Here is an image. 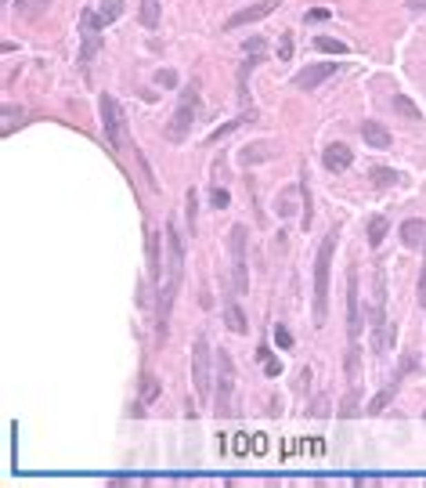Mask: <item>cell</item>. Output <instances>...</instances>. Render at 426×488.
<instances>
[{
	"label": "cell",
	"mask_w": 426,
	"mask_h": 488,
	"mask_svg": "<svg viewBox=\"0 0 426 488\" xmlns=\"http://www.w3.org/2000/svg\"><path fill=\"white\" fill-rule=\"evenodd\" d=\"M163 246H166V257H163V275H159V337H166L170 308L177 301V290L184 279V235L177 232L173 221H166Z\"/></svg>",
	"instance_id": "6da1fadb"
},
{
	"label": "cell",
	"mask_w": 426,
	"mask_h": 488,
	"mask_svg": "<svg viewBox=\"0 0 426 488\" xmlns=\"http://www.w3.org/2000/svg\"><path fill=\"white\" fill-rule=\"evenodd\" d=\"M336 254V232H329L322 246H318V257H314V326H325L329 322V264H333Z\"/></svg>",
	"instance_id": "7a4b0ae2"
},
{
	"label": "cell",
	"mask_w": 426,
	"mask_h": 488,
	"mask_svg": "<svg viewBox=\"0 0 426 488\" xmlns=\"http://www.w3.org/2000/svg\"><path fill=\"white\" fill-rule=\"evenodd\" d=\"M358 272L351 268L347 272V337H351V348H347V376H358V358H361V304H358Z\"/></svg>",
	"instance_id": "3957f363"
},
{
	"label": "cell",
	"mask_w": 426,
	"mask_h": 488,
	"mask_svg": "<svg viewBox=\"0 0 426 488\" xmlns=\"http://www.w3.org/2000/svg\"><path fill=\"white\" fill-rule=\"evenodd\" d=\"M217 413L220 416L239 413V402H235V366H231L228 351L217 355Z\"/></svg>",
	"instance_id": "277c9868"
},
{
	"label": "cell",
	"mask_w": 426,
	"mask_h": 488,
	"mask_svg": "<svg viewBox=\"0 0 426 488\" xmlns=\"http://www.w3.org/2000/svg\"><path fill=\"white\" fill-rule=\"evenodd\" d=\"M195 109H199L195 87H184V91H181L177 113H173V120L166 123V138H170V141H184V138H188V131H192V123H195Z\"/></svg>",
	"instance_id": "5b68a950"
},
{
	"label": "cell",
	"mask_w": 426,
	"mask_h": 488,
	"mask_svg": "<svg viewBox=\"0 0 426 488\" xmlns=\"http://www.w3.org/2000/svg\"><path fill=\"white\" fill-rule=\"evenodd\" d=\"M228 250H231V279H235V293L249 290V268H246V225H235L228 232Z\"/></svg>",
	"instance_id": "8992f818"
},
{
	"label": "cell",
	"mask_w": 426,
	"mask_h": 488,
	"mask_svg": "<svg viewBox=\"0 0 426 488\" xmlns=\"http://www.w3.org/2000/svg\"><path fill=\"white\" fill-rule=\"evenodd\" d=\"M98 109H101V127H105L108 145H113L116 152H123V149H127V127H123V113H119L116 98H113V94H101Z\"/></svg>",
	"instance_id": "52a82bcc"
},
{
	"label": "cell",
	"mask_w": 426,
	"mask_h": 488,
	"mask_svg": "<svg viewBox=\"0 0 426 488\" xmlns=\"http://www.w3.org/2000/svg\"><path fill=\"white\" fill-rule=\"evenodd\" d=\"M210 340L206 337H195V344H192V384H195V391H199V398L206 402V395H210Z\"/></svg>",
	"instance_id": "ba28073f"
},
{
	"label": "cell",
	"mask_w": 426,
	"mask_h": 488,
	"mask_svg": "<svg viewBox=\"0 0 426 488\" xmlns=\"http://www.w3.org/2000/svg\"><path fill=\"white\" fill-rule=\"evenodd\" d=\"M98 29H101L98 15H94V11H84V15H80V37H84V47H80V69H84V76L90 73V58L98 55V47H101Z\"/></svg>",
	"instance_id": "9c48e42d"
},
{
	"label": "cell",
	"mask_w": 426,
	"mask_h": 488,
	"mask_svg": "<svg viewBox=\"0 0 426 488\" xmlns=\"http://www.w3.org/2000/svg\"><path fill=\"white\" fill-rule=\"evenodd\" d=\"M336 69H340V62H318V66H307L304 73H296V87L300 91H314L318 84H325L329 76H336Z\"/></svg>",
	"instance_id": "30bf717a"
},
{
	"label": "cell",
	"mask_w": 426,
	"mask_h": 488,
	"mask_svg": "<svg viewBox=\"0 0 426 488\" xmlns=\"http://www.w3.org/2000/svg\"><path fill=\"white\" fill-rule=\"evenodd\" d=\"M278 4H282V0H260V4L246 8V11H239V15H231V19L224 22V29H239V26H249V22H260V19H267V15H271Z\"/></svg>",
	"instance_id": "8fae6325"
},
{
	"label": "cell",
	"mask_w": 426,
	"mask_h": 488,
	"mask_svg": "<svg viewBox=\"0 0 426 488\" xmlns=\"http://www.w3.org/2000/svg\"><path fill=\"white\" fill-rule=\"evenodd\" d=\"M322 163H325V170H333V174H336V170H347V167L354 163V152L347 149L343 141H336V145H329V149H325Z\"/></svg>",
	"instance_id": "7c38bea8"
},
{
	"label": "cell",
	"mask_w": 426,
	"mask_h": 488,
	"mask_svg": "<svg viewBox=\"0 0 426 488\" xmlns=\"http://www.w3.org/2000/svg\"><path fill=\"white\" fill-rule=\"evenodd\" d=\"M372 348L387 351V304H372Z\"/></svg>",
	"instance_id": "4fadbf2b"
},
{
	"label": "cell",
	"mask_w": 426,
	"mask_h": 488,
	"mask_svg": "<svg viewBox=\"0 0 426 488\" xmlns=\"http://www.w3.org/2000/svg\"><path fill=\"white\" fill-rule=\"evenodd\" d=\"M361 138H365L369 149H390V131L383 127V123H376V120L361 123Z\"/></svg>",
	"instance_id": "5bb4252c"
},
{
	"label": "cell",
	"mask_w": 426,
	"mask_h": 488,
	"mask_svg": "<svg viewBox=\"0 0 426 488\" xmlns=\"http://www.w3.org/2000/svg\"><path fill=\"white\" fill-rule=\"evenodd\" d=\"M401 243H405V246H412V250L426 246V221H419V217L405 221V225H401Z\"/></svg>",
	"instance_id": "9a60e30c"
},
{
	"label": "cell",
	"mask_w": 426,
	"mask_h": 488,
	"mask_svg": "<svg viewBox=\"0 0 426 488\" xmlns=\"http://www.w3.org/2000/svg\"><path fill=\"white\" fill-rule=\"evenodd\" d=\"M257 62H260V55H249L246 62H242V69H239V102H242V109L249 105V73H253L257 69Z\"/></svg>",
	"instance_id": "2e32d148"
},
{
	"label": "cell",
	"mask_w": 426,
	"mask_h": 488,
	"mask_svg": "<svg viewBox=\"0 0 426 488\" xmlns=\"http://www.w3.org/2000/svg\"><path fill=\"white\" fill-rule=\"evenodd\" d=\"M224 319H228V329H231V333H246V315L239 311V304H235L231 301V297H228V301H224Z\"/></svg>",
	"instance_id": "e0dca14e"
},
{
	"label": "cell",
	"mask_w": 426,
	"mask_h": 488,
	"mask_svg": "<svg viewBox=\"0 0 426 488\" xmlns=\"http://www.w3.org/2000/svg\"><path fill=\"white\" fill-rule=\"evenodd\" d=\"M390 105H394V113H398V116H405V120H412V123H416V120H423V113H419V105H416L412 98H405V94H394V102H390Z\"/></svg>",
	"instance_id": "ac0fdd59"
},
{
	"label": "cell",
	"mask_w": 426,
	"mask_h": 488,
	"mask_svg": "<svg viewBox=\"0 0 426 488\" xmlns=\"http://www.w3.org/2000/svg\"><path fill=\"white\" fill-rule=\"evenodd\" d=\"M51 0H14V11H19V19H40L47 11Z\"/></svg>",
	"instance_id": "d6986e66"
},
{
	"label": "cell",
	"mask_w": 426,
	"mask_h": 488,
	"mask_svg": "<svg viewBox=\"0 0 426 488\" xmlns=\"http://www.w3.org/2000/svg\"><path fill=\"white\" fill-rule=\"evenodd\" d=\"M398 384H401V380H398V376H394V384H387V387L380 391V395H376V398L369 402V409H365V413H369V416H380L383 409H387V402L394 398V391H398Z\"/></svg>",
	"instance_id": "ffe728a7"
},
{
	"label": "cell",
	"mask_w": 426,
	"mask_h": 488,
	"mask_svg": "<svg viewBox=\"0 0 426 488\" xmlns=\"http://www.w3.org/2000/svg\"><path fill=\"white\" fill-rule=\"evenodd\" d=\"M141 26L145 29L159 26V0H141Z\"/></svg>",
	"instance_id": "44dd1931"
},
{
	"label": "cell",
	"mask_w": 426,
	"mask_h": 488,
	"mask_svg": "<svg viewBox=\"0 0 426 488\" xmlns=\"http://www.w3.org/2000/svg\"><path fill=\"white\" fill-rule=\"evenodd\" d=\"M123 15V0H101V11H98V22L108 26V22H116Z\"/></svg>",
	"instance_id": "7402d4cb"
},
{
	"label": "cell",
	"mask_w": 426,
	"mask_h": 488,
	"mask_svg": "<svg viewBox=\"0 0 426 488\" xmlns=\"http://www.w3.org/2000/svg\"><path fill=\"white\" fill-rule=\"evenodd\" d=\"M401 181V174H398V170H390V167H376L372 170V185L376 188H390V185H398Z\"/></svg>",
	"instance_id": "603a6c76"
},
{
	"label": "cell",
	"mask_w": 426,
	"mask_h": 488,
	"mask_svg": "<svg viewBox=\"0 0 426 488\" xmlns=\"http://www.w3.org/2000/svg\"><path fill=\"white\" fill-rule=\"evenodd\" d=\"M387 228H390L387 217H372V221H369V246H372V250L387 239Z\"/></svg>",
	"instance_id": "cb8c5ba5"
},
{
	"label": "cell",
	"mask_w": 426,
	"mask_h": 488,
	"mask_svg": "<svg viewBox=\"0 0 426 488\" xmlns=\"http://www.w3.org/2000/svg\"><path fill=\"white\" fill-rule=\"evenodd\" d=\"M184 214H188V232L195 235V214H199V196H195V188H188V196H184Z\"/></svg>",
	"instance_id": "d4e9b609"
},
{
	"label": "cell",
	"mask_w": 426,
	"mask_h": 488,
	"mask_svg": "<svg viewBox=\"0 0 426 488\" xmlns=\"http://www.w3.org/2000/svg\"><path fill=\"white\" fill-rule=\"evenodd\" d=\"M314 47L325 51V55H347V44L343 40H333V37H318V40H314Z\"/></svg>",
	"instance_id": "484cf974"
},
{
	"label": "cell",
	"mask_w": 426,
	"mask_h": 488,
	"mask_svg": "<svg viewBox=\"0 0 426 488\" xmlns=\"http://www.w3.org/2000/svg\"><path fill=\"white\" fill-rule=\"evenodd\" d=\"M155 395H159V384H155V376H145V384H141V398L152 402Z\"/></svg>",
	"instance_id": "4316f807"
},
{
	"label": "cell",
	"mask_w": 426,
	"mask_h": 488,
	"mask_svg": "<svg viewBox=\"0 0 426 488\" xmlns=\"http://www.w3.org/2000/svg\"><path fill=\"white\" fill-rule=\"evenodd\" d=\"M155 84H159V87H177V73H173V69H159V73H155Z\"/></svg>",
	"instance_id": "83f0119b"
},
{
	"label": "cell",
	"mask_w": 426,
	"mask_h": 488,
	"mask_svg": "<svg viewBox=\"0 0 426 488\" xmlns=\"http://www.w3.org/2000/svg\"><path fill=\"white\" fill-rule=\"evenodd\" d=\"M264 156H271V152H267V145H253V149H246V152H242V163H253V160H264Z\"/></svg>",
	"instance_id": "f1b7e54d"
},
{
	"label": "cell",
	"mask_w": 426,
	"mask_h": 488,
	"mask_svg": "<svg viewBox=\"0 0 426 488\" xmlns=\"http://www.w3.org/2000/svg\"><path fill=\"white\" fill-rule=\"evenodd\" d=\"M289 55H293V37H289V33H282V40H278V58H282V62H289Z\"/></svg>",
	"instance_id": "f546056e"
},
{
	"label": "cell",
	"mask_w": 426,
	"mask_h": 488,
	"mask_svg": "<svg viewBox=\"0 0 426 488\" xmlns=\"http://www.w3.org/2000/svg\"><path fill=\"white\" fill-rule=\"evenodd\" d=\"M275 340H278V348H293V333L286 326H275Z\"/></svg>",
	"instance_id": "4dcf8cb0"
},
{
	"label": "cell",
	"mask_w": 426,
	"mask_h": 488,
	"mask_svg": "<svg viewBox=\"0 0 426 488\" xmlns=\"http://www.w3.org/2000/svg\"><path fill=\"white\" fill-rule=\"evenodd\" d=\"M210 199H213V207H217V210H224L228 203H231V196L224 192V188H213V196H210Z\"/></svg>",
	"instance_id": "1f68e13d"
},
{
	"label": "cell",
	"mask_w": 426,
	"mask_h": 488,
	"mask_svg": "<svg viewBox=\"0 0 426 488\" xmlns=\"http://www.w3.org/2000/svg\"><path fill=\"white\" fill-rule=\"evenodd\" d=\"M354 413H358V395H347V402H343V409H340V416L351 420Z\"/></svg>",
	"instance_id": "d6a6232c"
},
{
	"label": "cell",
	"mask_w": 426,
	"mask_h": 488,
	"mask_svg": "<svg viewBox=\"0 0 426 488\" xmlns=\"http://www.w3.org/2000/svg\"><path fill=\"white\" fill-rule=\"evenodd\" d=\"M242 51H246V55H260V51H264V40H260V37L246 40V44H242Z\"/></svg>",
	"instance_id": "836d02e7"
},
{
	"label": "cell",
	"mask_w": 426,
	"mask_h": 488,
	"mask_svg": "<svg viewBox=\"0 0 426 488\" xmlns=\"http://www.w3.org/2000/svg\"><path fill=\"white\" fill-rule=\"evenodd\" d=\"M416 297H419V304L426 308V257H423V272H419V293H416Z\"/></svg>",
	"instance_id": "e575fe53"
},
{
	"label": "cell",
	"mask_w": 426,
	"mask_h": 488,
	"mask_svg": "<svg viewBox=\"0 0 426 488\" xmlns=\"http://www.w3.org/2000/svg\"><path fill=\"white\" fill-rule=\"evenodd\" d=\"M264 369H267V376H278V373H282V362H275V358H264Z\"/></svg>",
	"instance_id": "d590c367"
},
{
	"label": "cell",
	"mask_w": 426,
	"mask_h": 488,
	"mask_svg": "<svg viewBox=\"0 0 426 488\" xmlns=\"http://www.w3.org/2000/svg\"><path fill=\"white\" fill-rule=\"evenodd\" d=\"M307 19H311V22H325V19H329V11H325V8H318V11H311Z\"/></svg>",
	"instance_id": "8d00e7d4"
},
{
	"label": "cell",
	"mask_w": 426,
	"mask_h": 488,
	"mask_svg": "<svg viewBox=\"0 0 426 488\" xmlns=\"http://www.w3.org/2000/svg\"><path fill=\"white\" fill-rule=\"evenodd\" d=\"M408 8H412V11H426V0H408Z\"/></svg>",
	"instance_id": "74e56055"
}]
</instances>
